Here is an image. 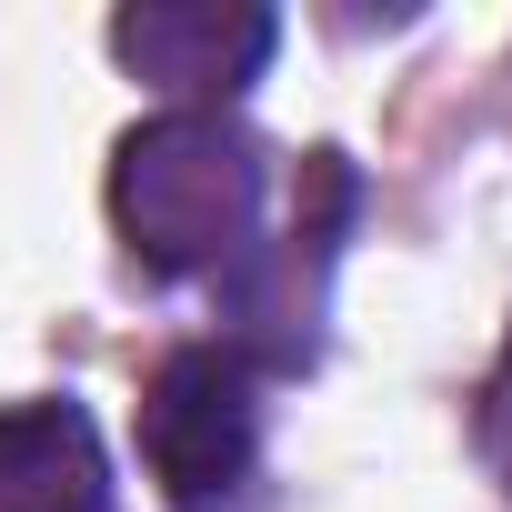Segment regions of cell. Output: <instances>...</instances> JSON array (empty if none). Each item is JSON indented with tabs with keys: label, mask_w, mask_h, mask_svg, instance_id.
Returning a JSON list of instances; mask_svg holds the SVG:
<instances>
[{
	"label": "cell",
	"mask_w": 512,
	"mask_h": 512,
	"mask_svg": "<svg viewBox=\"0 0 512 512\" xmlns=\"http://www.w3.org/2000/svg\"><path fill=\"white\" fill-rule=\"evenodd\" d=\"M111 221L151 272H221L262 221V141L231 111H151L111 151Z\"/></svg>",
	"instance_id": "obj_1"
},
{
	"label": "cell",
	"mask_w": 512,
	"mask_h": 512,
	"mask_svg": "<svg viewBox=\"0 0 512 512\" xmlns=\"http://www.w3.org/2000/svg\"><path fill=\"white\" fill-rule=\"evenodd\" d=\"M262 452V392H251L241 352H171L141 382V462L161 472L171 502H211L251 472Z\"/></svg>",
	"instance_id": "obj_2"
},
{
	"label": "cell",
	"mask_w": 512,
	"mask_h": 512,
	"mask_svg": "<svg viewBox=\"0 0 512 512\" xmlns=\"http://www.w3.org/2000/svg\"><path fill=\"white\" fill-rule=\"evenodd\" d=\"M282 21L251 11V0H131V11L111 21V51L171 91V111H221L241 81H262Z\"/></svg>",
	"instance_id": "obj_3"
},
{
	"label": "cell",
	"mask_w": 512,
	"mask_h": 512,
	"mask_svg": "<svg viewBox=\"0 0 512 512\" xmlns=\"http://www.w3.org/2000/svg\"><path fill=\"white\" fill-rule=\"evenodd\" d=\"M0 512H111V452L81 402H0Z\"/></svg>",
	"instance_id": "obj_4"
}]
</instances>
